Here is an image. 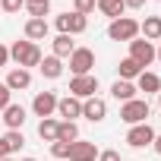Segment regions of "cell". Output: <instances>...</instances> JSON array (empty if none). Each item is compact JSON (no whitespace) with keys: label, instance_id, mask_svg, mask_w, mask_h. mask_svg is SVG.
Listing matches in <instances>:
<instances>
[{"label":"cell","instance_id":"cell-26","mask_svg":"<svg viewBox=\"0 0 161 161\" xmlns=\"http://www.w3.org/2000/svg\"><path fill=\"white\" fill-rule=\"evenodd\" d=\"M25 10H29V19H44L51 13V3H25Z\"/></svg>","mask_w":161,"mask_h":161},{"label":"cell","instance_id":"cell-1","mask_svg":"<svg viewBox=\"0 0 161 161\" xmlns=\"http://www.w3.org/2000/svg\"><path fill=\"white\" fill-rule=\"evenodd\" d=\"M41 57L44 54H41V47L35 41H13V47H10V60H16V66H22V69L38 66Z\"/></svg>","mask_w":161,"mask_h":161},{"label":"cell","instance_id":"cell-16","mask_svg":"<svg viewBox=\"0 0 161 161\" xmlns=\"http://www.w3.org/2000/svg\"><path fill=\"white\" fill-rule=\"evenodd\" d=\"M136 89H139V92H145V95H158V92H161V76H158V73L142 69V73H139V79H136Z\"/></svg>","mask_w":161,"mask_h":161},{"label":"cell","instance_id":"cell-25","mask_svg":"<svg viewBox=\"0 0 161 161\" xmlns=\"http://www.w3.org/2000/svg\"><path fill=\"white\" fill-rule=\"evenodd\" d=\"M57 126H60V123H57L54 117H44V120L38 123V136H41L44 142H57Z\"/></svg>","mask_w":161,"mask_h":161},{"label":"cell","instance_id":"cell-34","mask_svg":"<svg viewBox=\"0 0 161 161\" xmlns=\"http://www.w3.org/2000/svg\"><path fill=\"white\" fill-rule=\"evenodd\" d=\"M152 148H155V152L161 155V136H158V133H155V139H152Z\"/></svg>","mask_w":161,"mask_h":161},{"label":"cell","instance_id":"cell-28","mask_svg":"<svg viewBox=\"0 0 161 161\" xmlns=\"http://www.w3.org/2000/svg\"><path fill=\"white\" fill-rule=\"evenodd\" d=\"M0 7H3V13L16 16L19 10H25V0H0Z\"/></svg>","mask_w":161,"mask_h":161},{"label":"cell","instance_id":"cell-31","mask_svg":"<svg viewBox=\"0 0 161 161\" xmlns=\"http://www.w3.org/2000/svg\"><path fill=\"white\" fill-rule=\"evenodd\" d=\"M98 161H123V158H120V152H114V148H104V152H98Z\"/></svg>","mask_w":161,"mask_h":161},{"label":"cell","instance_id":"cell-23","mask_svg":"<svg viewBox=\"0 0 161 161\" xmlns=\"http://www.w3.org/2000/svg\"><path fill=\"white\" fill-rule=\"evenodd\" d=\"M79 139V126L73 123V120H60V126H57V142H76Z\"/></svg>","mask_w":161,"mask_h":161},{"label":"cell","instance_id":"cell-33","mask_svg":"<svg viewBox=\"0 0 161 161\" xmlns=\"http://www.w3.org/2000/svg\"><path fill=\"white\" fill-rule=\"evenodd\" d=\"M7 63H10V47L0 44V66H7Z\"/></svg>","mask_w":161,"mask_h":161},{"label":"cell","instance_id":"cell-10","mask_svg":"<svg viewBox=\"0 0 161 161\" xmlns=\"http://www.w3.org/2000/svg\"><path fill=\"white\" fill-rule=\"evenodd\" d=\"M82 117H86V120H92V123H101V120L108 117V101H104V98H98V95L86 98V101H82Z\"/></svg>","mask_w":161,"mask_h":161},{"label":"cell","instance_id":"cell-39","mask_svg":"<svg viewBox=\"0 0 161 161\" xmlns=\"http://www.w3.org/2000/svg\"><path fill=\"white\" fill-rule=\"evenodd\" d=\"M158 108H161V92H158Z\"/></svg>","mask_w":161,"mask_h":161},{"label":"cell","instance_id":"cell-13","mask_svg":"<svg viewBox=\"0 0 161 161\" xmlns=\"http://www.w3.org/2000/svg\"><path fill=\"white\" fill-rule=\"evenodd\" d=\"M57 114H60L63 120H73V123H76V117H82V101L73 98V95L57 98Z\"/></svg>","mask_w":161,"mask_h":161},{"label":"cell","instance_id":"cell-18","mask_svg":"<svg viewBox=\"0 0 161 161\" xmlns=\"http://www.w3.org/2000/svg\"><path fill=\"white\" fill-rule=\"evenodd\" d=\"M95 10L114 22V19H120V16H123V10H126V7H123V0H95Z\"/></svg>","mask_w":161,"mask_h":161},{"label":"cell","instance_id":"cell-4","mask_svg":"<svg viewBox=\"0 0 161 161\" xmlns=\"http://www.w3.org/2000/svg\"><path fill=\"white\" fill-rule=\"evenodd\" d=\"M54 25H57V32L60 35H82L86 29H89V16H79V13H60L57 19H54Z\"/></svg>","mask_w":161,"mask_h":161},{"label":"cell","instance_id":"cell-38","mask_svg":"<svg viewBox=\"0 0 161 161\" xmlns=\"http://www.w3.org/2000/svg\"><path fill=\"white\" fill-rule=\"evenodd\" d=\"M0 161H13V158H10V155H7V158H0Z\"/></svg>","mask_w":161,"mask_h":161},{"label":"cell","instance_id":"cell-9","mask_svg":"<svg viewBox=\"0 0 161 161\" xmlns=\"http://www.w3.org/2000/svg\"><path fill=\"white\" fill-rule=\"evenodd\" d=\"M69 161H98V145L95 142H86V139H76L69 142Z\"/></svg>","mask_w":161,"mask_h":161},{"label":"cell","instance_id":"cell-19","mask_svg":"<svg viewBox=\"0 0 161 161\" xmlns=\"http://www.w3.org/2000/svg\"><path fill=\"white\" fill-rule=\"evenodd\" d=\"M136 92H139V89H136L133 82H126V79H117V82L111 86V95H114V98H117L120 104H126V101H133V98H136Z\"/></svg>","mask_w":161,"mask_h":161},{"label":"cell","instance_id":"cell-7","mask_svg":"<svg viewBox=\"0 0 161 161\" xmlns=\"http://www.w3.org/2000/svg\"><path fill=\"white\" fill-rule=\"evenodd\" d=\"M130 57L145 69V66H152V63H155V44H152V41H145V38H133V41H130Z\"/></svg>","mask_w":161,"mask_h":161},{"label":"cell","instance_id":"cell-11","mask_svg":"<svg viewBox=\"0 0 161 161\" xmlns=\"http://www.w3.org/2000/svg\"><path fill=\"white\" fill-rule=\"evenodd\" d=\"M54 111H57V95H54V92H38L35 101H32V114L44 120V117H51Z\"/></svg>","mask_w":161,"mask_h":161},{"label":"cell","instance_id":"cell-20","mask_svg":"<svg viewBox=\"0 0 161 161\" xmlns=\"http://www.w3.org/2000/svg\"><path fill=\"white\" fill-rule=\"evenodd\" d=\"M3 123H7V130H22V123H25V108H22V104H10V108L3 111Z\"/></svg>","mask_w":161,"mask_h":161},{"label":"cell","instance_id":"cell-2","mask_svg":"<svg viewBox=\"0 0 161 161\" xmlns=\"http://www.w3.org/2000/svg\"><path fill=\"white\" fill-rule=\"evenodd\" d=\"M108 38L111 41H133V38H139V22L133 19V16H120V19H114L111 25H108Z\"/></svg>","mask_w":161,"mask_h":161},{"label":"cell","instance_id":"cell-30","mask_svg":"<svg viewBox=\"0 0 161 161\" xmlns=\"http://www.w3.org/2000/svg\"><path fill=\"white\" fill-rule=\"evenodd\" d=\"M10 104H13V92H10L3 82H0V111H7Z\"/></svg>","mask_w":161,"mask_h":161},{"label":"cell","instance_id":"cell-40","mask_svg":"<svg viewBox=\"0 0 161 161\" xmlns=\"http://www.w3.org/2000/svg\"><path fill=\"white\" fill-rule=\"evenodd\" d=\"M22 161H35V158H22Z\"/></svg>","mask_w":161,"mask_h":161},{"label":"cell","instance_id":"cell-14","mask_svg":"<svg viewBox=\"0 0 161 161\" xmlns=\"http://www.w3.org/2000/svg\"><path fill=\"white\" fill-rule=\"evenodd\" d=\"M25 41H44L47 38V32H51V25H47V19H25Z\"/></svg>","mask_w":161,"mask_h":161},{"label":"cell","instance_id":"cell-37","mask_svg":"<svg viewBox=\"0 0 161 161\" xmlns=\"http://www.w3.org/2000/svg\"><path fill=\"white\" fill-rule=\"evenodd\" d=\"M155 60H161V47H155Z\"/></svg>","mask_w":161,"mask_h":161},{"label":"cell","instance_id":"cell-36","mask_svg":"<svg viewBox=\"0 0 161 161\" xmlns=\"http://www.w3.org/2000/svg\"><path fill=\"white\" fill-rule=\"evenodd\" d=\"M25 3H51V0H25Z\"/></svg>","mask_w":161,"mask_h":161},{"label":"cell","instance_id":"cell-15","mask_svg":"<svg viewBox=\"0 0 161 161\" xmlns=\"http://www.w3.org/2000/svg\"><path fill=\"white\" fill-rule=\"evenodd\" d=\"M139 35L145 38V41H161V16H145L142 22H139Z\"/></svg>","mask_w":161,"mask_h":161},{"label":"cell","instance_id":"cell-24","mask_svg":"<svg viewBox=\"0 0 161 161\" xmlns=\"http://www.w3.org/2000/svg\"><path fill=\"white\" fill-rule=\"evenodd\" d=\"M117 69H120V79H126V82H133V79H139V73H142V66H139V63H136L133 57H123Z\"/></svg>","mask_w":161,"mask_h":161},{"label":"cell","instance_id":"cell-29","mask_svg":"<svg viewBox=\"0 0 161 161\" xmlns=\"http://www.w3.org/2000/svg\"><path fill=\"white\" fill-rule=\"evenodd\" d=\"M47 148H51V158H57V161L69 155V145H66V142H51Z\"/></svg>","mask_w":161,"mask_h":161},{"label":"cell","instance_id":"cell-35","mask_svg":"<svg viewBox=\"0 0 161 161\" xmlns=\"http://www.w3.org/2000/svg\"><path fill=\"white\" fill-rule=\"evenodd\" d=\"M0 158H7V145H3V139H0Z\"/></svg>","mask_w":161,"mask_h":161},{"label":"cell","instance_id":"cell-32","mask_svg":"<svg viewBox=\"0 0 161 161\" xmlns=\"http://www.w3.org/2000/svg\"><path fill=\"white\" fill-rule=\"evenodd\" d=\"M123 7H126V10H142L145 0H123Z\"/></svg>","mask_w":161,"mask_h":161},{"label":"cell","instance_id":"cell-8","mask_svg":"<svg viewBox=\"0 0 161 161\" xmlns=\"http://www.w3.org/2000/svg\"><path fill=\"white\" fill-rule=\"evenodd\" d=\"M152 139H155L152 123H136L126 130V145H133V148H145V145H152Z\"/></svg>","mask_w":161,"mask_h":161},{"label":"cell","instance_id":"cell-6","mask_svg":"<svg viewBox=\"0 0 161 161\" xmlns=\"http://www.w3.org/2000/svg\"><path fill=\"white\" fill-rule=\"evenodd\" d=\"M98 92V76H73L69 79V95L73 98H79V101H86V98H92Z\"/></svg>","mask_w":161,"mask_h":161},{"label":"cell","instance_id":"cell-17","mask_svg":"<svg viewBox=\"0 0 161 161\" xmlns=\"http://www.w3.org/2000/svg\"><path fill=\"white\" fill-rule=\"evenodd\" d=\"M38 69H41V76L44 79H60L63 76V60L60 57H41V63H38Z\"/></svg>","mask_w":161,"mask_h":161},{"label":"cell","instance_id":"cell-12","mask_svg":"<svg viewBox=\"0 0 161 161\" xmlns=\"http://www.w3.org/2000/svg\"><path fill=\"white\" fill-rule=\"evenodd\" d=\"M10 92H22V89H29L32 86V73L29 69H22V66H13L10 73H7V82H3Z\"/></svg>","mask_w":161,"mask_h":161},{"label":"cell","instance_id":"cell-22","mask_svg":"<svg viewBox=\"0 0 161 161\" xmlns=\"http://www.w3.org/2000/svg\"><path fill=\"white\" fill-rule=\"evenodd\" d=\"M51 44H54V57H60V60H66V57L76 51V41H73L69 35H57Z\"/></svg>","mask_w":161,"mask_h":161},{"label":"cell","instance_id":"cell-21","mask_svg":"<svg viewBox=\"0 0 161 161\" xmlns=\"http://www.w3.org/2000/svg\"><path fill=\"white\" fill-rule=\"evenodd\" d=\"M0 139H3V145H7V155H16V152L25 145V136H22V130H7Z\"/></svg>","mask_w":161,"mask_h":161},{"label":"cell","instance_id":"cell-27","mask_svg":"<svg viewBox=\"0 0 161 161\" xmlns=\"http://www.w3.org/2000/svg\"><path fill=\"white\" fill-rule=\"evenodd\" d=\"M73 13H79V16L95 13V0H73Z\"/></svg>","mask_w":161,"mask_h":161},{"label":"cell","instance_id":"cell-5","mask_svg":"<svg viewBox=\"0 0 161 161\" xmlns=\"http://www.w3.org/2000/svg\"><path fill=\"white\" fill-rule=\"evenodd\" d=\"M66 60H69V73L73 76H89L92 66H95V51L92 47H76Z\"/></svg>","mask_w":161,"mask_h":161},{"label":"cell","instance_id":"cell-3","mask_svg":"<svg viewBox=\"0 0 161 161\" xmlns=\"http://www.w3.org/2000/svg\"><path fill=\"white\" fill-rule=\"evenodd\" d=\"M148 114H152V104H148L145 98H133V101H126V104L120 108V120L130 123V126L148 123Z\"/></svg>","mask_w":161,"mask_h":161}]
</instances>
